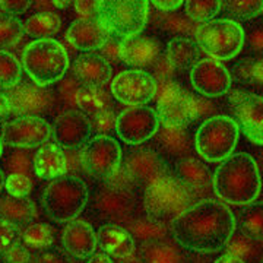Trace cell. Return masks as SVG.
I'll use <instances>...</instances> for the list:
<instances>
[{
  "instance_id": "6da1fadb",
  "label": "cell",
  "mask_w": 263,
  "mask_h": 263,
  "mask_svg": "<svg viewBox=\"0 0 263 263\" xmlns=\"http://www.w3.org/2000/svg\"><path fill=\"white\" fill-rule=\"evenodd\" d=\"M170 227L173 238L184 250L214 254L226 247L237 230V218L224 202L203 199L184 209Z\"/></svg>"
},
{
  "instance_id": "7a4b0ae2",
  "label": "cell",
  "mask_w": 263,
  "mask_h": 263,
  "mask_svg": "<svg viewBox=\"0 0 263 263\" xmlns=\"http://www.w3.org/2000/svg\"><path fill=\"white\" fill-rule=\"evenodd\" d=\"M212 187L224 203L247 206L260 195V170L249 154H233L215 170Z\"/></svg>"
},
{
  "instance_id": "3957f363",
  "label": "cell",
  "mask_w": 263,
  "mask_h": 263,
  "mask_svg": "<svg viewBox=\"0 0 263 263\" xmlns=\"http://www.w3.org/2000/svg\"><path fill=\"white\" fill-rule=\"evenodd\" d=\"M21 66L32 84L48 88L65 78L69 69V54L57 40H35L24 48Z\"/></svg>"
},
{
  "instance_id": "277c9868",
  "label": "cell",
  "mask_w": 263,
  "mask_h": 263,
  "mask_svg": "<svg viewBox=\"0 0 263 263\" xmlns=\"http://www.w3.org/2000/svg\"><path fill=\"white\" fill-rule=\"evenodd\" d=\"M138 192L116 174L95 189L91 209L107 224H129L138 211Z\"/></svg>"
},
{
  "instance_id": "5b68a950",
  "label": "cell",
  "mask_w": 263,
  "mask_h": 263,
  "mask_svg": "<svg viewBox=\"0 0 263 263\" xmlns=\"http://www.w3.org/2000/svg\"><path fill=\"white\" fill-rule=\"evenodd\" d=\"M193 196V189L168 174L145 190L143 209L149 218L168 226L192 205Z\"/></svg>"
},
{
  "instance_id": "8992f818",
  "label": "cell",
  "mask_w": 263,
  "mask_h": 263,
  "mask_svg": "<svg viewBox=\"0 0 263 263\" xmlns=\"http://www.w3.org/2000/svg\"><path fill=\"white\" fill-rule=\"evenodd\" d=\"M89 200L85 181L72 174L51 180L43 192V208L56 222H70L82 214Z\"/></svg>"
},
{
  "instance_id": "52a82bcc",
  "label": "cell",
  "mask_w": 263,
  "mask_h": 263,
  "mask_svg": "<svg viewBox=\"0 0 263 263\" xmlns=\"http://www.w3.org/2000/svg\"><path fill=\"white\" fill-rule=\"evenodd\" d=\"M149 3L145 0H98L97 18L110 37L119 41L136 37L146 27Z\"/></svg>"
},
{
  "instance_id": "ba28073f",
  "label": "cell",
  "mask_w": 263,
  "mask_h": 263,
  "mask_svg": "<svg viewBox=\"0 0 263 263\" xmlns=\"http://www.w3.org/2000/svg\"><path fill=\"white\" fill-rule=\"evenodd\" d=\"M240 139V127L233 117L216 114L197 127L195 149L208 162H222L234 154Z\"/></svg>"
},
{
  "instance_id": "9c48e42d",
  "label": "cell",
  "mask_w": 263,
  "mask_h": 263,
  "mask_svg": "<svg viewBox=\"0 0 263 263\" xmlns=\"http://www.w3.org/2000/svg\"><path fill=\"white\" fill-rule=\"evenodd\" d=\"M245 28L240 22L231 19H211L197 25L195 35L199 48L211 59L230 60L234 59L245 47Z\"/></svg>"
},
{
  "instance_id": "30bf717a",
  "label": "cell",
  "mask_w": 263,
  "mask_h": 263,
  "mask_svg": "<svg viewBox=\"0 0 263 263\" xmlns=\"http://www.w3.org/2000/svg\"><path fill=\"white\" fill-rule=\"evenodd\" d=\"M157 117L164 127H187L200 116V103L177 82H164L158 95Z\"/></svg>"
},
{
  "instance_id": "8fae6325",
  "label": "cell",
  "mask_w": 263,
  "mask_h": 263,
  "mask_svg": "<svg viewBox=\"0 0 263 263\" xmlns=\"http://www.w3.org/2000/svg\"><path fill=\"white\" fill-rule=\"evenodd\" d=\"M122 171L117 174L127 184L138 190H146L162 177L168 176V165L157 151L138 148L126 154L122 160Z\"/></svg>"
},
{
  "instance_id": "7c38bea8",
  "label": "cell",
  "mask_w": 263,
  "mask_h": 263,
  "mask_svg": "<svg viewBox=\"0 0 263 263\" xmlns=\"http://www.w3.org/2000/svg\"><path fill=\"white\" fill-rule=\"evenodd\" d=\"M81 160L85 173L98 180L113 179L120 171L123 154L120 143L111 136L97 135L81 148Z\"/></svg>"
},
{
  "instance_id": "4fadbf2b",
  "label": "cell",
  "mask_w": 263,
  "mask_h": 263,
  "mask_svg": "<svg viewBox=\"0 0 263 263\" xmlns=\"http://www.w3.org/2000/svg\"><path fill=\"white\" fill-rule=\"evenodd\" d=\"M53 138L51 124L37 116L15 117L3 124L2 142L15 149H35Z\"/></svg>"
},
{
  "instance_id": "5bb4252c",
  "label": "cell",
  "mask_w": 263,
  "mask_h": 263,
  "mask_svg": "<svg viewBox=\"0 0 263 263\" xmlns=\"http://www.w3.org/2000/svg\"><path fill=\"white\" fill-rule=\"evenodd\" d=\"M110 92L119 103L139 107L152 101L158 92L155 76L141 69H127L114 76Z\"/></svg>"
},
{
  "instance_id": "9a60e30c",
  "label": "cell",
  "mask_w": 263,
  "mask_h": 263,
  "mask_svg": "<svg viewBox=\"0 0 263 263\" xmlns=\"http://www.w3.org/2000/svg\"><path fill=\"white\" fill-rule=\"evenodd\" d=\"M228 103L234 114V122L250 141L262 145L263 126V100L260 95L249 92L245 89L228 91Z\"/></svg>"
},
{
  "instance_id": "2e32d148",
  "label": "cell",
  "mask_w": 263,
  "mask_h": 263,
  "mask_svg": "<svg viewBox=\"0 0 263 263\" xmlns=\"http://www.w3.org/2000/svg\"><path fill=\"white\" fill-rule=\"evenodd\" d=\"M160 122L155 110L146 105L127 107L117 116L116 133L127 145H141L155 136Z\"/></svg>"
},
{
  "instance_id": "e0dca14e",
  "label": "cell",
  "mask_w": 263,
  "mask_h": 263,
  "mask_svg": "<svg viewBox=\"0 0 263 263\" xmlns=\"http://www.w3.org/2000/svg\"><path fill=\"white\" fill-rule=\"evenodd\" d=\"M12 107V116H37L50 113L56 104L54 94L44 86H38L32 82H19L16 86L6 91Z\"/></svg>"
},
{
  "instance_id": "ac0fdd59",
  "label": "cell",
  "mask_w": 263,
  "mask_h": 263,
  "mask_svg": "<svg viewBox=\"0 0 263 263\" xmlns=\"http://www.w3.org/2000/svg\"><path fill=\"white\" fill-rule=\"evenodd\" d=\"M190 82L199 94L215 98L227 94L231 89L233 79L230 70L215 59H200L190 69Z\"/></svg>"
},
{
  "instance_id": "d6986e66",
  "label": "cell",
  "mask_w": 263,
  "mask_h": 263,
  "mask_svg": "<svg viewBox=\"0 0 263 263\" xmlns=\"http://www.w3.org/2000/svg\"><path fill=\"white\" fill-rule=\"evenodd\" d=\"M91 122L81 110H66L54 122L53 139L57 146L66 151L81 149L91 139Z\"/></svg>"
},
{
  "instance_id": "ffe728a7",
  "label": "cell",
  "mask_w": 263,
  "mask_h": 263,
  "mask_svg": "<svg viewBox=\"0 0 263 263\" xmlns=\"http://www.w3.org/2000/svg\"><path fill=\"white\" fill-rule=\"evenodd\" d=\"M73 78L81 86H105L113 76V67L101 54L82 53L72 65Z\"/></svg>"
},
{
  "instance_id": "44dd1931",
  "label": "cell",
  "mask_w": 263,
  "mask_h": 263,
  "mask_svg": "<svg viewBox=\"0 0 263 263\" xmlns=\"http://www.w3.org/2000/svg\"><path fill=\"white\" fill-rule=\"evenodd\" d=\"M67 41L70 46L81 51L101 50L108 41V32L98 18L76 19L67 29Z\"/></svg>"
},
{
  "instance_id": "7402d4cb",
  "label": "cell",
  "mask_w": 263,
  "mask_h": 263,
  "mask_svg": "<svg viewBox=\"0 0 263 263\" xmlns=\"http://www.w3.org/2000/svg\"><path fill=\"white\" fill-rule=\"evenodd\" d=\"M62 245L65 252L76 259H86L94 254L97 249V234L89 222L84 219H73L67 222L62 234Z\"/></svg>"
},
{
  "instance_id": "603a6c76",
  "label": "cell",
  "mask_w": 263,
  "mask_h": 263,
  "mask_svg": "<svg viewBox=\"0 0 263 263\" xmlns=\"http://www.w3.org/2000/svg\"><path fill=\"white\" fill-rule=\"evenodd\" d=\"M161 53V43L158 38L148 35H136L120 41L119 57L126 65L133 67L152 66Z\"/></svg>"
},
{
  "instance_id": "cb8c5ba5",
  "label": "cell",
  "mask_w": 263,
  "mask_h": 263,
  "mask_svg": "<svg viewBox=\"0 0 263 263\" xmlns=\"http://www.w3.org/2000/svg\"><path fill=\"white\" fill-rule=\"evenodd\" d=\"M139 257L143 263H187L186 250L168 235L141 241Z\"/></svg>"
},
{
  "instance_id": "d4e9b609",
  "label": "cell",
  "mask_w": 263,
  "mask_h": 263,
  "mask_svg": "<svg viewBox=\"0 0 263 263\" xmlns=\"http://www.w3.org/2000/svg\"><path fill=\"white\" fill-rule=\"evenodd\" d=\"M97 243L100 245L103 253L117 260L126 259L136 250V241L127 228L117 224H104L98 230Z\"/></svg>"
},
{
  "instance_id": "484cf974",
  "label": "cell",
  "mask_w": 263,
  "mask_h": 263,
  "mask_svg": "<svg viewBox=\"0 0 263 263\" xmlns=\"http://www.w3.org/2000/svg\"><path fill=\"white\" fill-rule=\"evenodd\" d=\"M32 171L43 180H54L67 173L66 154L56 143L40 146L32 155Z\"/></svg>"
},
{
  "instance_id": "4316f807",
  "label": "cell",
  "mask_w": 263,
  "mask_h": 263,
  "mask_svg": "<svg viewBox=\"0 0 263 263\" xmlns=\"http://www.w3.org/2000/svg\"><path fill=\"white\" fill-rule=\"evenodd\" d=\"M155 143L161 152L171 157H186L195 146V138L187 127H161L155 133Z\"/></svg>"
},
{
  "instance_id": "83f0119b",
  "label": "cell",
  "mask_w": 263,
  "mask_h": 263,
  "mask_svg": "<svg viewBox=\"0 0 263 263\" xmlns=\"http://www.w3.org/2000/svg\"><path fill=\"white\" fill-rule=\"evenodd\" d=\"M173 176H176L193 190L205 189L212 183V174H211L209 167L203 161L195 158L192 155H186L177 160V162L174 164Z\"/></svg>"
},
{
  "instance_id": "f1b7e54d",
  "label": "cell",
  "mask_w": 263,
  "mask_h": 263,
  "mask_svg": "<svg viewBox=\"0 0 263 263\" xmlns=\"http://www.w3.org/2000/svg\"><path fill=\"white\" fill-rule=\"evenodd\" d=\"M37 216V206L29 197L8 196L0 199V218L16 227L28 226Z\"/></svg>"
},
{
  "instance_id": "f546056e",
  "label": "cell",
  "mask_w": 263,
  "mask_h": 263,
  "mask_svg": "<svg viewBox=\"0 0 263 263\" xmlns=\"http://www.w3.org/2000/svg\"><path fill=\"white\" fill-rule=\"evenodd\" d=\"M202 50L195 40L189 37L173 38L167 46L165 57L170 66L176 69L193 67L202 57Z\"/></svg>"
},
{
  "instance_id": "4dcf8cb0",
  "label": "cell",
  "mask_w": 263,
  "mask_h": 263,
  "mask_svg": "<svg viewBox=\"0 0 263 263\" xmlns=\"http://www.w3.org/2000/svg\"><path fill=\"white\" fill-rule=\"evenodd\" d=\"M76 105L88 119H91L97 114L114 110L113 95L104 86H98V88L81 86L76 98Z\"/></svg>"
},
{
  "instance_id": "1f68e13d",
  "label": "cell",
  "mask_w": 263,
  "mask_h": 263,
  "mask_svg": "<svg viewBox=\"0 0 263 263\" xmlns=\"http://www.w3.org/2000/svg\"><path fill=\"white\" fill-rule=\"evenodd\" d=\"M62 28V16L56 12H37L27 18L24 31L35 40L51 38Z\"/></svg>"
},
{
  "instance_id": "d6a6232c",
  "label": "cell",
  "mask_w": 263,
  "mask_h": 263,
  "mask_svg": "<svg viewBox=\"0 0 263 263\" xmlns=\"http://www.w3.org/2000/svg\"><path fill=\"white\" fill-rule=\"evenodd\" d=\"M226 249L227 253L234 254L245 263H260L262 260V243L237 230L230 237Z\"/></svg>"
},
{
  "instance_id": "836d02e7",
  "label": "cell",
  "mask_w": 263,
  "mask_h": 263,
  "mask_svg": "<svg viewBox=\"0 0 263 263\" xmlns=\"http://www.w3.org/2000/svg\"><path fill=\"white\" fill-rule=\"evenodd\" d=\"M21 241L34 252L48 250L54 243V230L48 224H31L21 233Z\"/></svg>"
},
{
  "instance_id": "e575fe53",
  "label": "cell",
  "mask_w": 263,
  "mask_h": 263,
  "mask_svg": "<svg viewBox=\"0 0 263 263\" xmlns=\"http://www.w3.org/2000/svg\"><path fill=\"white\" fill-rule=\"evenodd\" d=\"M231 79L241 85H262L263 63L257 57H245L238 60L231 69Z\"/></svg>"
},
{
  "instance_id": "d590c367",
  "label": "cell",
  "mask_w": 263,
  "mask_h": 263,
  "mask_svg": "<svg viewBox=\"0 0 263 263\" xmlns=\"http://www.w3.org/2000/svg\"><path fill=\"white\" fill-rule=\"evenodd\" d=\"M127 230L133 235L135 241L136 240L143 241L148 238H155V237H162V235L168 234V226L158 222L148 215L133 218L127 224Z\"/></svg>"
},
{
  "instance_id": "8d00e7d4",
  "label": "cell",
  "mask_w": 263,
  "mask_h": 263,
  "mask_svg": "<svg viewBox=\"0 0 263 263\" xmlns=\"http://www.w3.org/2000/svg\"><path fill=\"white\" fill-rule=\"evenodd\" d=\"M221 9L227 13L231 21H249L257 18L263 9V3L260 0H227L222 2Z\"/></svg>"
},
{
  "instance_id": "74e56055",
  "label": "cell",
  "mask_w": 263,
  "mask_h": 263,
  "mask_svg": "<svg viewBox=\"0 0 263 263\" xmlns=\"http://www.w3.org/2000/svg\"><path fill=\"white\" fill-rule=\"evenodd\" d=\"M22 66L16 57L6 50H0V89L9 91L21 82Z\"/></svg>"
},
{
  "instance_id": "f35d334b",
  "label": "cell",
  "mask_w": 263,
  "mask_h": 263,
  "mask_svg": "<svg viewBox=\"0 0 263 263\" xmlns=\"http://www.w3.org/2000/svg\"><path fill=\"white\" fill-rule=\"evenodd\" d=\"M25 34L22 21L0 12V50L15 47Z\"/></svg>"
},
{
  "instance_id": "ab89813d",
  "label": "cell",
  "mask_w": 263,
  "mask_h": 263,
  "mask_svg": "<svg viewBox=\"0 0 263 263\" xmlns=\"http://www.w3.org/2000/svg\"><path fill=\"white\" fill-rule=\"evenodd\" d=\"M222 2L219 0H189L184 3V10L189 19L193 22L205 24L214 19L221 10Z\"/></svg>"
},
{
  "instance_id": "60d3db41",
  "label": "cell",
  "mask_w": 263,
  "mask_h": 263,
  "mask_svg": "<svg viewBox=\"0 0 263 263\" xmlns=\"http://www.w3.org/2000/svg\"><path fill=\"white\" fill-rule=\"evenodd\" d=\"M240 231L249 235L256 241L262 243V233H263V209L262 203H250L246 206V212L243 214Z\"/></svg>"
},
{
  "instance_id": "b9f144b4",
  "label": "cell",
  "mask_w": 263,
  "mask_h": 263,
  "mask_svg": "<svg viewBox=\"0 0 263 263\" xmlns=\"http://www.w3.org/2000/svg\"><path fill=\"white\" fill-rule=\"evenodd\" d=\"M5 170H9L10 174H24V176L31 177L34 174L32 157L28 152H24L21 149H18L16 152H12L5 160Z\"/></svg>"
},
{
  "instance_id": "7bdbcfd3",
  "label": "cell",
  "mask_w": 263,
  "mask_h": 263,
  "mask_svg": "<svg viewBox=\"0 0 263 263\" xmlns=\"http://www.w3.org/2000/svg\"><path fill=\"white\" fill-rule=\"evenodd\" d=\"M32 179L24 174H9L6 177L5 189L12 197H28L32 190Z\"/></svg>"
},
{
  "instance_id": "ee69618b",
  "label": "cell",
  "mask_w": 263,
  "mask_h": 263,
  "mask_svg": "<svg viewBox=\"0 0 263 263\" xmlns=\"http://www.w3.org/2000/svg\"><path fill=\"white\" fill-rule=\"evenodd\" d=\"M116 120H117V116L114 113V110L104 111L89 119L92 130L101 136H110L116 133Z\"/></svg>"
},
{
  "instance_id": "f6af8a7d",
  "label": "cell",
  "mask_w": 263,
  "mask_h": 263,
  "mask_svg": "<svg viewBox=\"0 0 263 263\" xmlns=\"http://www.w3.org/2000/svg\"><path fill=\"white\" fill-rule=\"evenodd\" d=\"M32 254L27 246L22 245V241H16L10 245L0 256L3 263H31Z\"/></svg>"
},
{
  "instance_id": "bcb514c9",
  "label": "cell",
  "mask_w": 263,
  "mask_h": 263,
  "mask_svg": "<svg viewBox=\"0 0 263 263\" xmlns=\"http://www.w3.org/2000/svg\"><path fill=\"white\" fill-rule=\"evenodd\" d=\"M21 240L19 227L10 224L8 221L0 218V256L10 245Z\"/></svg>"
},
{
  "instance_id": "7dc6e473",
  "label": "cell",
  "mask_w": 263,
  "mask_h": 263,
  "mask_svg": "<svg viewBox=\"0 0 263 263\" xmlns=\"http://www.w3.org/2000/svg\"><path fill=\"white\" fill-rule=\"evenodd\" d=\"M162 27L168 32H193L197 27L192 19L183 18L181 15H167L162 19Z\"/></svg>"
},
{
  "instance_id": "c3c4849f",
  "label": "cell",
  "mask_w": 263,
  "mask_h": 263,
  "mask_svg": "<svg viewBox=\"0 0 263 263\" xmlns=\"http://www.w3.org/2000/svg\"><path fill=\"white\" fill-rule=\"evenodd\" d=\"M31 263H72L69 254L59 250H41L35 252L31 257Z\"/></svg>"
},
{
  "instance_id": "681fc988",
  "label": "cell",
  "mask_w": 263,
  "mask_h": 263,
  "mask_svg": "<svg viewBox=\"0 0 263 263\" xmlns=\"http://www.w3.org/2000/svg\"><path fill=\"white\" fill-rule=\"evenodd\" d=\"M62 81H63V82L60 85L59 91H60V95H62L63 101L67 104H76V98H78V92H79V89H81V85L78 84V81H76L75 78H72L70 81L63 78Z\"/></svg>"
},
{
  "instance_id": "f907efd6",
  "label": "cell",
  "mask_w": 263,
  "mask_h": 263,
  "mask_svg": "<svg viewBox=\"0 0 263 263\" xmlns=\"http://www.w3.org/2000/svg\"><path fill=\"white\" fill-rule=\"evenodd\" d=\"M32 2L29 0H0V12H5L8 15H21L29 9Z\"/></svg>"
},
{
  "instance_id": "816d5d0a",
  "label": "cell",
  "mask_w": 263,
  "mask_h": 263,
  "mask_svg": "<svg viewBox=\"0 0 263 263\" xmlns=\"http://www.w3.org/2000/svg\"><path fill=\"white\" fill-rule=\"evenodd\" d=\"M119 53H120V41L116 40V38L110 37L108 41L104 44V47L101 48V56L107 62H114V60H120Z\"/></svg>"
},
{
  "instance_id": "f5cc1de1",
  "label": "cell",
  "mask_w": 263,
  "mask_h": 263,
  "mask_svg": "<svg viewBox=\"0 0 263 263\" xmlns=\"http://www.w3.org/2000/svg\"><path fill=\"white\" fill-rule=\"evenodd\" d=\"M245 43L256 53L262 51V27H253L250 32L245 34Z\"/></svg>"
},
{
  "instance_id": "db71d44e",
  "label": "cell",
  "mask_w": 263,
  "mask_h": 263,
  "mask_svg": "<svg viewBox=\"0 0 263 263\" xmlns=\"http://www.w3.org/2000/svg\"><path fill=\"white\" fill-rule=\"evenodd\" d=\"M75 8L79 18H97L98 2H75Z\"/></svg>"
},
{
  "instance_id": "11a10c76",
  "label": "cell",
  "mask_w": 263,
  "mask_h": 263,
  "mask_svg": "<svg viewBox=\"0 0 263 263\" xmlns=\"http://www.w3.org/2000/svg\"><path fill=\"white\" fill-rule=\"evenodd\" d=\"M155 9L161 10V12H171V10H177L180 6L184 5V2L181 0H171V2H160V0H155L151 3Z\"/></svg>"
},
{
  "instance_id": "9f6ffc18",
  "label": "cell",
  "mask_w": 263,
  "mask_h": 263,
  "mask_svg": "<svg viewBox=\"0 0 263 263\" xmlns=\"http://www.w3.org/2000/svg\"><path fill=\"white\" fill-rule=\"evenodd\" d=\"M12 114V107H10L9 98L5 92L0 91V123H6V119Z\"/></svg>"
},
{
  "instance_id": "6f0895ef",
  "label": "cell",
  "mask_w": 263,
  "mask_h": 263,
  "mask_svg": "<svg viewBox=\"0 0 263 263\" xmlns=\"http://www.w3.org/2000/svg\"><path fill=\"white\" fill-rule=\"evenodd\" d=\"M86 263H113V260H111L110 256H107V254L103 253V252H100V253L91 254Z\"/></svg>"
},
{
  "instance_id": "680465c9",
  "label": "cell",
  "mask_w": 263,
  "mask_h": 263,
  "mask_svg": "<svg viewBox=\"0 0 263 263\" xmlns=\"http://www.w3.org/2000/svg\"><path fill=\"white\" fill-rule=\"evenodd\" d=\"M215 263H245L243 260H240L238 257H235L234 254L224 253L222 256H219L215 260Z\"/></svg>"
},
{
  "instance_id": "91938a15",
  "label": "cell",
  "mask_w": 263,
  "mask_h": 263,
  "mask_svg": "<svg viewBox=\"0 0 263 263\" xmlns=\"http://www.w3.org/2000/svg\"><path fill=\"white\" fill-rule=\"evenodd\" d=\"M119 263H143L142 262V259L139 257V254H136V252L129 256V257H126V259H122V260H119Z\"/></svg>"
},
{
  "instance_id": "94428289",
  "label": "cell",
  "mask_w": 263,
  "mask_h": 263,
  "mask_svg": "<svg viewBox=\"0 0 263 263\" xmlns=\"http://www.w3.org/2000/svg\"><path fill=\"white\" fill-rule=\"evenodd\" d=\"M5 184H6V174H5V171L0 168V193H2V190L5 189Z\"/></svg>"
},
{
  "instance_id": "6125c7cd",
  "label": "cell",
  "mask_w": 263,
  "mask_h": 263,
  "mask_svg": "<svg viewBox=\"0 0 263 263\" xmlns=\"http://www.w3.org/2000/svg\"><path fill=\"white\" fill-rule=\"evenodd\" d=\"M53 5L57 9H65V8H67L70 5V2H53Z\"/></svg>"
},
{
  "instance_id": "be15d7a7",
  "label": "cell",
  "mask_w": 263,
  "mask_h": 263,
  "mask_svg": "<svg viewBox=\"0 0 263 263\" xmlns=\"http://www.w3.org/2000/svg\"><path fill=\"white\" fill-rule=\"evenodd\" d=\"M2 155H3V142L0 141V158H2Z\"/></svg>"
}]
</instances>
